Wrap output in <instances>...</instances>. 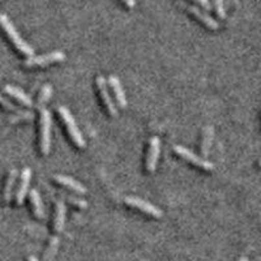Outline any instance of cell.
<instances>
[{
  "label": "cell",
  "instance_id": "obj_1",
  "mask_svg": "<svg viewBox=\"0 0 261 261\" xmlns=\"http://www.w3.org/2000/svg\"><path fill=\"white\" fill-rule=\"evenodd\" d=\"M0 28L3 29V32L6 33L7 38H8L9 42L15 46V48L18 53H21L22 55H25V57L28 58L34 57V48L30 45H28L27 42L21 38V36L18 34L17 30H16L15 25L12 24V21L9 20L8 16L3 15V13H0Z\"/></svg>",
  "mask_w": 261,
  "mask_h": 261
},
{
  "label": "cell",
  "instance_id": "obj_2",
  "mask_svg": "<svg viewBox=\"0 0 261 261\" xmlns=\"http://www.w3.org/2000/svg\"><path fill=\"white\" fill-rule=\"evenodd\" d=\"M58 115H59L60 120H62L63 124H64L67 132H68L72 143L80 149L85 148V140H84L83 134H81L80 128L77 127V123L74 120L71 111H69L65 106H58Z\"/></svg>",
  "mask_w": 261,
  "mask_h": 261
},
{
  "label": "cell",
  "instance_id": "obj_3",
  "mask_svg": "<svg viewBox=\"0 0 261 261\" xmlns=\"http://www.w3.org/2000/svg\"><path fill=\"white\" fill-rule=\"evenodd\" d=\"M51 113L47 109L39 110V150L42 155H48L51 148Z\"/></svg>",
  "mask_w": 261,
  "mask_h": 261
},
{
  "label": "cell",
  "instance_id": "obj_4",
  "mask_svg": "<svg viewBox=\"0 0 261 261\" xmlns=\"http://www.w3.org/2000/svg\"><path fill=\"white\" fill-rule=\"evenodd\" d=\"M63 60H65V54L63 51H51L45 55L28 58L24 60L22 65L25 68H43V67H48V65L60 63Z\"/></svg>",
  "mask_w": 261,
  "mask_h": 261
},
{
  "label": "cell",
  "instance_id": "obj_5",
  "mask_svg": "<svg viewBox=\"0 0 261 261\" xmlns=\"http://www.w3.org/2000/svg\"><path fill=\"white\" fill-rule=\"evenodd\" d=\"M174 153L176 155H179L180 158H183L186 162L192 163L193 166L199 167V169L204 170V171H213L214 170V165L212 162H209L208 160H205V158L200 157V155L195 154L193 151H191L190 149L184 148L181 145H174L172 148Z\"/></svg>",
  "mask_w": 261,
  "mask_h": 261
},
{
  "label": "cell",
  "instance_id": "obj_6",
  "mask_svg": "<svg viewBox=\"0 0 261 261\" xmlns=\"http://www.w3.org/2000/svg\"><path fill=\"white\" fill-rule=\"evenodd\" d=\"M95 86H97V90L98 93H99V97H101L102 102H103L107 114L110 116H113V118H118V107H116L115 102L113 101L110 92H109L107 80L102 76V74L97 76V79H95Z\"/></svg>",
  "mask_w": 261,
  "mask_h": 261
},
{
  "label": "cell",
  "instance_id": "obj_7",
  "mask_svg": "<svg viewBox=\"0 0 261 261\" xmlns=\"http://www.w3.org/2000/svg\"><path fill=\"white\" fill-rule=\"evenodd\" d=\"M125 205L130 206V208L137 209V211L143 212L146 216H150L153 218H161L163 216L162 211L157 208L155 205L150 204V202L145 201V200L140 199V197H135V196H128L124 199Z\"/></svg>",
  "mask_w": 261,
  "mask_h": 261
},
{
  "label": "cell",
  "instance_id": "obj_8",
  "mask_svg": "<svg viewBox=\"0 0 261 261\" xmlns=\"http://www.w3.org/2000/svg\"><path fill=\"white\" fill-rule=\"evenodd\" d=\"M160 153H161L160 137L151 136L150 140H149V148H148V153H146V161H145V169L148 174H154L155 169H157Z\"/></svg>",
  "mask_w": 261,
  "mask_h": 261
},
{
  "label": "cell",
  "instance_id": "obj_9",
  "mask_svg": "<svg viewBox=\"0 0 261 261\" xmlns=\"http://www.w3.org/2000/svg\"><path fill=\"white\" fill-rule=\"evenodd\" d=\"M178 3H179V6L183 7V8L186 9L188 13H190V15L195 16V17L197 18V20H199L202 25H205V27L208 28V29L217 30L218 28H220V24H218V22H217V21L212 17V16H209L208 13L204 12V11H201L199 7L192 6V4L184 3L183 0H178Z\"/></svg>",
  "mask_w": 261,
  "mask_h": 261
},
{
  "label": "cell",
  "instance_id": "obj_10",
  "mask_svg": "<svg viewBox=\"0 0 261 261\" xmlns=\"http://www.w3.org/2000/svg\"><path fill=\"white\" fill-rule=\"evenodd\" d=\"M30 180H32V169L30 167H24L22 171H21V176H20V184H18L17 191H16V205L20 206L24 202L25 197L29 193V186H30Z\"/></svg>",
  "mask_w": 261,
  "mask_h": 261
},
{
  "label": "cell",
  "instance_id": "obj_11",
  "mask_svg": "<svg viewBox=\"0 0 261 261\" xmlns=\"http://www.w3.org/2000/svg\"><path fill=\"white\" fill-rule=\"evenodd\" d=\"M54 180L57 181L58 184H60L62 187L67 188V190L72 191V192L74 193H79V195H85L86 191H88L80 181L71 178V176L59 175V174H58V175H54Z\"/></svg>",
  "mask_w": 261,
  "mask_h": 261
},
{
  "label": "cell",
  "instance_id": "obj_12",
  "mask_svg": "<svg viewBox=\"0 0 261 261\" xmlns=\"http://www.w3.org/2000/svg\"><path fill=\"white\" fill-rule=\"evenodd\" d=\"M109 85H110V88L113 89L114 97H115L118 106L120 107V109H125L128 103L127 97H125L124 89H123L122 84H120V80L116 77L115 74H110V76H109Z\"/></svg>",
  "mask_w": 261,
  "mask_h": 261
},
{
  "label": "cell",
  "instance_id": "obj_13",
  "mask_svg": "<svg viewBox=\"0 0 261 261\" xmlns=\"http://www.w3.org/2000/svg\"><path fill=\"white\" fill-rule=\"evenodd\" d=\"M65 214H67V206L62 200H58L57 204H55V214H54L53 222L54 232H57V235L64 230Z\"/></svg>",
  "mask_w": 261,
  "mask_h": 261
},
{
  "label": "cell",
  "instance_id": "obj_14",
  "mask_svg": "<svg viewBox=\"0 0 261 261\" xmlns=\"http://www.w3.org/2000/svg\"><path fill=\"white\" fill-rule=\"evenodd\" d=\"M29 201L30 206H32L33 214L38 220H43L45 218V206H43V202H42V197L39 195L38 190L37 188H33L29 191Z\"/></svg>",
  "mask_w": 261,
  "mask_h": 261
},
{
  "label": "cell",
  "instance_id": "obj_15",
  "mask_svg": "<svg viewBox=\"0 0 261 261\" xmlns=\"http://www.w3.org/2000/svg\"><path fill=\"white\" fill-rule=\"evenodd\" d=\"M4 93H6V94H8L9 97H12L13 99H16V101H17L18 103L22 105V106H25V107L33 106L32 98H30L25 92H22L21 89H18L17 86L9 85V84H7V85L4 86Z\"/></svg>",
  "mask_w": 261,
  "mask_h": 261
},
{
  "label": "cell",
  "instance_id": "obj_16",
  "mask_svg": "<svg viewBox=\"0 0 261 261\" xmlns=\"http://www.w3.org/2000/svg\"><path fill=\"white\" fill-rule=\"evenodd\" d=\"M214 139V127L213 125H206L204 128V132H202V141H201V148H200V151H201V157L208 160L209 153H211L212 144H213Z\"/></svg>",
  "mask_w": 261,
  "mask_h": 261
},
{
  "label": "cell",
  "instance_id": "obj_17",
  "mask_svg": "<svg viewBox=\"0 0 261 261\" xmlns=\"http://www.w3.org/2000/svg\"><path fill=\"white\" fill-rule=\"evenodd\" d=\"M16 180H17V169L12 167L8 172V176H7L6 186H4V191H3V199L7 204L11 202V200H12L13 197V190H15Z\"/></svg>",
  "mask_w": 261,
  "mask_h": 261
},
{
  "label": "cell",
  "instance_id": "obj_18",
  "mask_svg": "<svg viewBox=\"0 0 261 261\" xmlns=\"http://www.w3.org/2000/svg\"><path fill=\"white\" fill-rule=\"evenodd\" d=\"M60 239L58 235H54L51 237L50 242H48V246L46 248L45 253H43V261H53L55 255L58 253V248H59Z\"/></svg>",
  "mask_w": 261,
  "mask_h": 261
},
{
  "label": "cell",
  "instance_id": "obj_19",
  "mask_svg": "<svg viewBox=\"0 0 261 261\" xmlns=\"http://www.w3.org/2000/svg\"><path fill=\"white\" fill-rule=\"evenodd\" d=\"M51 95H53V86H51L50 84H46V85L42 86V89L38 95V101H37V105H36L38 110L45 109L46 103L50 101Z\"/></svg>",
  "mask_w": 261,
  "mask_h": 261
},
{
  "label": "cell",
  "instance_id": "obj_20",
  "mask_svg": "<svg viewBox=\"0 0 261 261\" xmlns=\"http://www.w3.org/2000/svg\"><path fill=\"white\" fill-rule=\"evenodd\" d=\"M0 107H3L4 110L11 111V113H18L17 107H16L12 102L8 101L6 97H3V95H2V93H0Z\"/></svg>",
  "mask_w": 261,
  "mask_h": 261
},
{
  "label": "cell",
  "instance_id": "obj_21",
  "mask_svg": "<svg viewBox=\"0 0 261 261\" xmlns=\"http://www.w3.org/2000/svg\"><path fill=\"white\" fill-rule=\"evenodd\" d=\"M32 118H33V114L27 113V111H18V113H16L15 116H11L9 122L16 123V122H20V120H30Z\"/></svg>",
  "mask_w": 261,
  "mask_h": 261
},
{
  "label": "cell",
  "instance_id": "obj_22",
  "mask_svg": "<svg viewBox=\"0 0 261 261\" xmlns=\"http://www.w3.org/2000/svg\"><path fill=\"white\" fill-rule=\"evenodd\" d=\"M65 199L68 200V201L71 202V204L76 205L77 208H81V209L88 208V202H86L85 200L79 199V197H74V196H71V195H65Z\"/></svg>",
  "mask_w": 261,
  "mask_h": 261
},
{
  "label": "cell",
  "instance_id": "obj_23",
  "mask_svg": "<svg viewBox=\"0 0 261 261\" xmlns=\"http://www.w3.org/2000/svg\"><path fill=\"white\" fill-rule=\"evenodd\" d=\"M214 3V9H216V13L218 15L220 18H225V0H213Z\"/></svg>",
  "mask_w": 261,
  "mask_h": 261
},
{
  "label": "cell",
  "instance_id": "obj_24",
  "mask_svg": "<svg viewBox=\"0 0 261 261\" xmlns=\"http://www.w3.org/2000/svg\"><path fill=\"white\" fill-rule=\"evenodd\" d=\"M195 2L197 4H200V6H201V8H204L205 11H209V9L212 8V4L209 0H195Z\"/></svg>",
  "mask_w": 261,
  "mask_h": 261
},
{
  "label": "cell",
  "instance_id": "obj_25",
  "mask_svg": "<svg viewBox=\"0 0 261 261\" xmlns=\"http://www.w3.org/2000/svg\"><path fill=\"white\" fill-rule=\"evenodd\" d=\"M123 3L128 7V8H134L136 6V0H122Z\"/></svg>",
  "mask_w": 261,
  "mask_h": 261
},
{
  "label": "cell",
  "instance_id": "obj_26",
  "mask_svg": "<svg viewBox=\"0 0 261 261\" xmlns=\"http://www.w3.org/2000/svg\"><path fill=\"white\" fill-rule=\"evenodd\" d=\"M27 261H38V258L34 257V256H28Z\"/></svg>",
  "mask_w": 261,
  "mask_h": 261
},
{
  "label": "cell",
  "instance_id": "obj_27",
  "mask_svg": "<svg viewBox=\"0 0 261 261\" xmlns=\"http://www.w3.org/2000/svg\"><path fill=\"white\" fill-rule=\"evenodd\" d=\"M238 261H249V260H248V257H247V256H242V257L239 258Z\"/></svg>",
  "mask_w": 261,
  "mask_h": 261
},
{
  "label": "cell",
  "instance_id": "obj_28",
  "mask_svg": "<svg viewBox=\"0 0 261 261\" xmlns=\"http://www.w3.org/2000/svg\"><path fill=\"white\" fill-rule=\"evenodd\" d=\"M258 165H260V166H261V158H260V161H258Z\"/></svg>",
  "mask_w": 261,
  "mask_h": 261
},
{
  "label": "cell",
  "instance_id": "obj_29",
  "mask_svg": "<svg viewBox=\"0 0 261 261\" xmlns=\"http://www.w3.org/2000/svg\"><path fill=\"white\" fill-rule=\"evenodd\" d=\"M141 261H148V260H141Z\"/></svg>",
  "mask_w": 261,
  "mask_h": 261
}]
</instances>
